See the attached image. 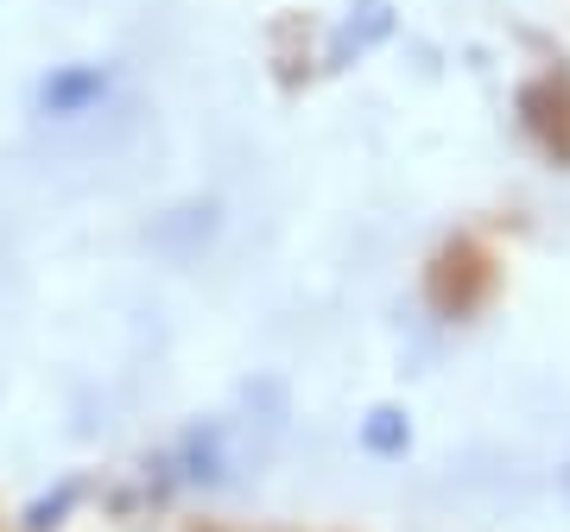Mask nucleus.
Returning <instances> with one entry per match:
<instances>
[{
	"mask_svg": "<svg viewBox=\"0 0 570 532\" xmlns=\"http://www.w3.org/2000/svg\"><path fill=\"white\" fill-rule=\"evenodd\" d=\"M367 444L374 451H406V418L400 412H374L367 418Z\"/></svg>",
	"mask_w": 570,
	"mask_h": 532,
	"instance_id": "6",
	"label": "nucleus"
},
{
	"mask_svg": "<svg viewBox=\"0 0 570 532\" xmlns=\"http://www.w3.org/2000/svg\"><path fill=\"white\" fill-rule=\"evenodd\" d=\"M494 286H501V266H494V254L475 235H456V242L438 247V260H431L425 273V298L438 317H475V311L494 298Z\"/></svg>",
	"mask_w": 570,
	"mask_h": 532,
	"instance_id": "1",
	"label": "nucleus"
},
{
	"mask_svg": "<svg viewBox=\"0 0 570 532\" xmlns=\"http://www.w3.org/2000/svg\"><path fill=\"white\" fill-rule=\"evenodd\" d=\"M520 121L539 146H546L558 165H570V77L564 70H546L520 89Z\"/></svg>",
	"mask_w": 570,
	"mask_h": 532,
	"instance_id": "2",
	"label": "nucleus"
},
{
	"mask_svg": "<svg viewBox=\"0 0 570 532\" xmlns=\"http://www.w3.org/2000/svg\"><path fill=\"white\" fill-rule=\"evenodd\" d=\"M70 501H77V482H63V489H58V494H45L39 508L26 513V526H32V532H45V526H58V513H63V508H70Z\"/></svg>",
	"mask_w": 570,
	"mask_h": 532,
	"instance_id": "7",
	"label": "nucleus"
},
{
	"mask_svg": "<svg viewBox=\"0 0 570 532\" xmlns=\"http://www.w3.org/2000/svg\"><path fill=\"white\" fill-rule=\"evenodd\" d=\"M564 494H570V470H564Z\"/></svg>",
	"mask_w": 570,
	"mask_h": 532,
	"instance_id": "8",
	"label": "nucleus"
},
{
	"mask_svg": "<svg viewBox=\"0 0 570 532\" xmlns=\"http://www.w3.org/2000/svg\"><path fill=\"white\" fill-rule=\"evenodd\" d=\"M242 431L228 425V418H216V425H197L190 437L178 444V470L184 482H228V475L242 470V444H235Z\"/></svg>",
	"mask_w": 570,
	"mask_h": 532,
	"instance_id": "3",
	"label": "nucleus"
},
{
	"mask_svg": "<svg viewBox=\"0 0 570 532\" xmlns=\"http://www.w3.org/2000/svg\"><path fill=\"white\" fill-rule=\"evenodd\" d=\"M387 26H393V13H387V0H362V20H348L343 32H336V45H330V63H348V58H362L374 39H387Z\"/></svg>",
	"mask_w": 570,
	"mask_h": 532,
	"instance_id": "5",
	"label": "nucleus"
},
{
	"mask_svg": "<svg viewBox=\"0 0 570 532\" xmlns=\"http://www.w3.org/2000/svg\"><path fill=\"white\" fill-rule=\"evenodd\" d=\"M102 96H108V70H96V63H89V70H58V77L39 89V102L51 108V115H82V108L102 102Z\"/></svg>",
	"mask_w": 570,
	"mask_h": 532,
	"instance_id": "4",
	"label": "nucleus"
}]
</instances>
